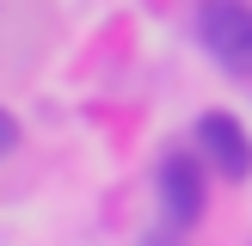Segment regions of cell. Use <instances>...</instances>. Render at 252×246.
Returning a JSON list of instances; mask_svg holds the SVG:
<instances>
[{
	"label": "cell",
	"mask_w": 252,
	"mask_h": 246,
	"mask_svg": "<svg viewBox=\"0 0 252 246\" xmlns=\"http://www.w3.org/2000/svg\"><path fill=\"white\" fill-rule=\"evenodd\" d=\"M197 37L228 74L252 80V6L246 0H197Z\"/></svg>",
	"instance_id": "cell-1"
},
{
	"label": "cell",
	"mask_w": 252,
	"mask_h": 246,
	"mask_svg": "<svg viewBox=\"0 0 252 246\" xmlns=\"http://www.w3.org/2000/svg\"><path fill=\"white\" fill-rule=\"evenodd\" d=\"M160 209L172 228H197L209 209V184H203V160L197 154H166L160 160Z\"/></svg>",
	"instance_id": "cell-2"
},
{
	"label": "cell",
	"mask_w": 252,
	"mask_h": 246,
	"mask_svg": "<svg viewBox=\"0 0 252 246\" xmlns=\"http://www.w3.org/2000/svg\"><path fill=\"white\" fill-rule=\"evenodd\" d=\"M197 154H203L221 179H252V135L228 111H203V117H197Z\"/></svg>",
	"instance_id": "cell-3"
},
{
	"label": "cell",
	"mask_w": 252,
	"mask_h": 246,
	"mask_svg": "<svg viewBox=\"0 0 252 246\" xmlns=\"http://www.w3.org/2000/svg\"><path fill=\"white\" fill-rule=\"evenodd\" d=\"M142 246H172V240H166V234H148V240H142Z\"/></svg>",
	"instance_id": "cell-4"
}]
</instances>
